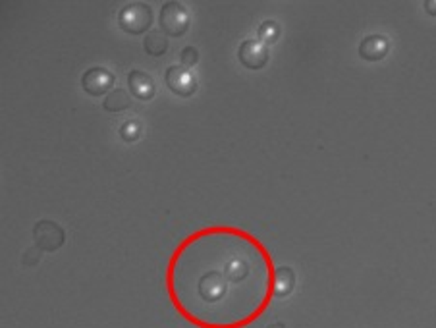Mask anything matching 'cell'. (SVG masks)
Returning a JSON list of instances; mask_svg holds the SVG:
<instances>
[{
    "label": "cell",
    "mask_w": 436,
    "mask_h": 328,
    "mask_svg": "<svg viewBox=\"0 0 436 328\" xmlns=\"http://www.w3.org/2000/svg\"><path fill=\"white\" fill-rule=\"evenodd\" d=\"M274 262L259 238L238 226H207L186 236L168 259L166 293L197 328H246L269 311Z\"/></svg>",
    "instance_id": "6da1fadb"
},
{
    "label": "cell",
    "mask_w": 436,
    "mask_h": 328,
    "mask_svg": "<svg viewBox=\"0 0 436 328\" xmlns=\"http://www.w3.org/2000/svg\"><path fill=\"white\" fill-rule=\"evenodd\" d=\"M120 28L130 35H141L153 25V10L145 2H131L120 10L118 16Z\"/></svg>",
    "instance_id": "7a4b0ae2"
},
{
    "label": "cell",
    "mask_w": 436,
    "mask_h": 328,
    "mask_svg": "<svg viewBox=\"0 0 436 328\" xmlns=\"http://www.w3.org/2000/svg\"><path fill=\"white\" fill-rule=\"evenodd\" d=\"M160 31L168 37H182L189 30V14L182 2H166L160 8Z\"/></svg>",
    "instance_id": "3957f363"
},
{
    "label": "cell",
    "mask_w": 436,
    "mask_h": 328,
    "mask_svg": "<svg viewBox=\"0 0 436 328\" xmlns=\"http://www.w3.org/2000/svg\"><path fill=\"white\" fill-rule=\"evenodd\" d=\"M33 240H35V245L41 251H56L64 245L66 233L62 230L60 224L52 222V220H39L33 228Z\"/></svg>",
    "instance_id": "277c9868"
},
{
    "label": "cell",
    "mask_w": 436,
    "mask_h": 328,
    "mask_svg": "<svg viewBox=\"0 0 436 328\" xmlns=\"http://www.w3.org/2000/svg\"><path fill=\"white\" fill-rule=\"evenodd\" d=\"M166 85L178 97H191L197 91V80L183 66H170L164 73Z\"/></svg>",
    "instance_id": "5b68a950"
},
{
    "label": "cell",
    "mask_w": 436,
    "mask_h": 328,
    "mask_svg": "<svg viewBox=\"0 0 436 328\" xmlns=\"http://www.w3.org/2000/svg\"><path fill=\"white\" fill-rule=\"evenodd\" d=\"M81 87L91 97H101L114 87V75L104 68H91L81 78Z\"/></svg>",
    "instance_id": "8992f818"
},
{
    "label": "cell",
    "mask_w": 436,
    "mask_h": 328,
    "mask_svg": "<svg viewBox=\"0 0 436 328\" xmlns=\"http://www.w3.org/2000/svg\"><path fill=\"white\" fill-rule=\"evenodd\" d=\"M238 59L246 68L249 70H261L269 62V47L261 41H253L249 39L246 43L240 44L238 51Z\"/></svg>",
    "instance_id": "52a82bcc"
},
{
    "label": "cell",
    "mask_w": 436,
    "mask_h": 328,
    "mask_svg": "<svg viewBox=\"0 0 436 328\" xmlns=\"http://www.w3.org/2000/svg\"><path fill=\"white\" fill-rule=\"evenodd\" d=\"M390 51V43L388 39L382 35H369L365 37L361 44H359V56L367 62H378L382 60Z\"/></svg>",
    "instance_id": "ba28073f"
},
{
    "label": "cell",
    "mask_w": 436,
    "mask_h": 328,
    "mask_svg": "<svg viewBox=\"0 0 436 328\" xmlns=\"http://www.w3.org/2000/svg\"><path fill=\"white\" fill-rule=\"evenodd\" d=\"M128 85H130L131 95L139 101H151L155 97V81L151 75L133 70L128 73Z\"/></svg>",
    "instance_id": "9c48e42d"
},
{
    "label": "cell",
    "mask_w": 436,
    "mask_h": 328,
    "mask_svg": "<svg viewBox=\"0 0 436 328\" xmlns=\"http://www.w3.org/2000/svg\"><path fill=\"white\" fill-rule=\"evenodd\" d=\"M296 288V274L290 267H280L274 272V298H286Z\"/></svg>",
    "instance_id": "30bf717a"
},
{
    "label": "cell",
    "mask_w": 436,
    "mask_h": 328,
    "mask_svg": "<svg viewBox=\"0 0 436 328\" xmlns=\"http://www.w3.org/2000/svg\"><path fill=\"white\" fill-rule=\"evenodd\" d=\"M143 44H145V51L149 52L151 56H162V54L168 51V39L160 30L149 31Z\"/></svg>",
    "instance_id": "8fae6325"
},
{
    "label": "cell",
    "mask_w": 436,
    "mask_h": 328,
    "mask_svg": "<svg viewBox=\"0 0 436 328\" xmlns=\"http://www.w3.org/2000/svg\"><path fill=\"white\" fill-rule=\"evenodd\" d=\"M130 102L131 97L128 91H124V89H114V91H110L109 97L104 99L102 107H104L107 112H122V110L130 107Z\"/></svg>",
    "instance_id": "7c38bea8"
},
{
    "label": "cell",
    "mask_w": 436,
    "mask_h": 328,
    "mask_svg": "<svg viewBox=\"0 0 436 328\" xmlns=\"http://www.w3.org/2000/svg\"><path fill=\"white\" fill-rule=\"evenodd\" d=\"M278 37H280V25H278L277 22L269 20V22L261 23V28H259V39H261V43L269 47V44L277 43Z\"/></svg>",
    "instance_id": "4fadbf2b"
},
{
    "label": "cell",
    "mask_w": 436,
    "mask_h": 328,
    "mask_svg": "<svg viewBox=\"0 0 436 328\" xmlns=\"http://www.w3.org/2000/svg\"><path fill=\"white\" fill-rule=\"evenodd\" d=\"M139 135H141V124H139L138 120H128V122L120 128V138L128 141V143L138 141Z\"/></svg>",
    "instance_id": "5bb4252c"
},
{
    "label": "cell",
    "mask_w": 436,
    "mask_h": 328,
    "mask_svg": "<svg viewBox=\"0 0 436 328\" xmlns=\"http://www.w3.org/2000/svg\"><path fill=\"white\" fill-rule=\"evenodd\" d=\"M180 60H182L183 68H191L199 62V52H197L195 47H186L180 54Z\"/></svg>",
    "instance_id": "9a60e30c"
},
{
    "label": "cell",
    "mask_w": 436,
    "mask_h": 328,
    "mask_svg": "<svg viewBox=\"0 0 436 328\" xmlns=\"http://www.w3.org/2000/svg\"><path fill=\"white\" fill-rule=\"evenodd\" d=\"M425 10H427L430 16H436V0H427V2H425Z\"/></svg>",
    "instance_id": "2e32d148"
},
{
    "label": "cell",
    "mask_w": 436,
    "mask_h": 328,
    "mask_svg": "<svg viewBox=\"0 0 436 328\" xmlns=\"http://www.w3.org/2000/svg\"><path fill=\"white\" fill-rule=\"evenodd\" d=\"M267 328H286V327H284V322H272V324Z\"/></svg>",
    "instance_id": "e0dca14e"
}]
</instances>
